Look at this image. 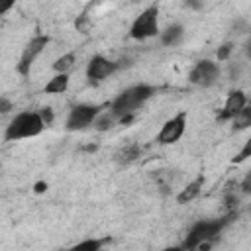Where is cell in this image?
<instances>
[{"instance_id":"ac0fdd59","label":"cell","mask_w":251,"mask_h":251,"mask_svg":"<svg viewBox=\"0 0 251 251\" xmlns=\"http://www.w3.org/2000/svg\"><path fill=\"white\" fill-rule=\"evenodd\" d=\"M114 124H116V118H114L110 112H100V116L94 120V127H96L98 131H106V129H110Z\"/></svg>"},{"instance_id":"52a82bcc","label":"cell","mask_w":251,"mask_h":251,"mask_svg":"<svg viewBox=\"0 0 251 251\" xmlns=\"http://www.w3.org/2000/svg\"><path fill=\"white\" fill-rule=\"evenodd\" d=\"M49 45V35H35L31 37V41L24 47L22 55H20V61H18V73L22 76H27L31 73V67L33 63L37 61V57L43 53V49Z\"/></svg>"},{"instance_id":"277c9868","label":"cell","mask_w":251,"mask_h":251,"mask_svg":"<svg viewBox=\"0 0 251 251\" xmlns=\"http://www.w3.org/2000/svg\"><path fill=\"white\" fill-rule=\"evenodd\" d=\"M157 33H159V8L153 4L135 16V20L129 25V37L135 41H145L149 37H155Z\"/></svg>"},{"instance_id":"44dd1931","label":"cell","mask_w":251,"mask_h":251,"mask_svg":"<svg viewBox=\"0 0 251 251\" xmlns=\"http://www.w3.org/2000/svg\"><path fill=\"white\" fill-rule=\"evenodd\" d=\"M88 25H90V20H88V16H78L76 18V22H75V27L78 29V31H82V33H86L88 31Z\"/></svg>"},{"instance_id":"7402d4cb","label":"cell","mask_w":251,"mask_h":251,"mask_svg":"<svg viewBox=\"0 0 251 251\" xmlns=\"http://www.w3.org/2000/svg\"><path fill=\"white\" fill-rule=\"evenodd\" d=\"M12 8H14V0H0V16L10 12Z\"/></svg>"},{"instance_id":"8992f818","label":"cell","mask_w":251,"mask_h":251,"mask_svg":"<svg viewBox=\"0 0 251 251\" xmlns=\"http://www.w3.org/2000/svg\"><path fill=\"white\" fill-rule=\"evenodd\" d=\"M186 124H188V114L184 112V110H180V112H176L175 116H171L163 126H161V129H159V133H157V143L159 145H173V143H176L182 135H184V131H186Z\"/></svg>"},{"instance_id":"cb8c5ba5","label":"cell","mask_w":251,"mask_h":251,"mask_svg":"<svg viewBox=\"0 0 251 251\" xmlns=\"http://www.w3.org/2000/svg\"><path fill=\"white\" fill-rule=\"evenodd\" d=\"M249 149H251V145L247 143V145H245V149H243V151L237 155V159H235V161H245V159L249 157Z\"/></svg>"},{"instance_id":"5bb4252c","label":"cell","mask_w":251,"mask_h":251,"mask_svg":"<svg viewBox=\"0 0 251 251\" xmlns=\"http://www.w3.org/2000/svg\"><path fill=\"white\" fill-rule=\"evenodd\" d=\"M75 63H76V53H75V51L63 53L61 57L55 59L53 71H55V75H69V73L75 69Z\"/></svg>"},{"instance_id":"7a4b0ae2","label":"cell","mask_w":251,"mask_h":251,"mask_svg":"<svg viewBox=\"0 0 251 251\" xmlns=\"http://www.w3.org/2000/svg\"><path fill=\"white\" fill-rule=\"evenodd\" d=\"M45 129V124L41 122L39 114L33 110H24L18 112L6 126L4 139L6 141H22L29 137H37Z\"/></svg>"},{"instance_id":"ba28073f","label":"cell","mask_w":251,"mask_h":251,"mask_svg":"<svg viewBox=\"0 0 251 251\" xmlns=\"http://www.w3.org/2000/svg\"><path fill=\"white\" fill-rule=\"evenodd\" d=\"M220 78V65L212 59H202L198 61L190 75H188V80L196 86H202V88H208L212 84H216V80Z\"/></svg>"},{"instance_id":"484cf974","label":"cell","mask_w":251,"mask_h":251,"mask_svg":"<svg viewBox=\"0 0 251 251\" xmlns=\"http://www.w3.org/2000/svg\"><path fill=\"white\" fill-rule=\"evenodd\" d=\"M163 251H184L180 245H169V247H165Z\"/></svg>"},{"instance_id":"6da1fadb","label":"cell","mask_w":251,"mask_h":251,"mask_svg":"<svg viewBox=\"0 0 251 251\" xmlns=\"http://www.w3.org/2000/svg\"><path fill=\"white\" fill-rule=\"evenodd\" d=\"M155 92H157V88L151 86V84H145V82L127 86L126 90H122V92L112 100L108 112L116 118V122L122 120V118H127V116H135V112H137L141 106H145V102H147L149 98H153Z\"/></svg>"},{"instance_id":"8fae6325","label":"cell","mask_w":251,"mask_h":251,"mask_svg":"<svg viewBox=\"0 0 251 251\" xmlns=\"http://www.w3.org/2000/svg\"><path fill=\"white\" fill-rule=\"evenodd\" d=\"M202 186H204V176L200 175V176H196L192 182H188V184L178 192L176 202H178V204H188V202H192V200L202 192Z\"/></svg>"},{"instance_id":"30bf717a","label":"cell","mask_w":251,"mask_h":251,"mask_svg":"<svg viewBox=\"0 0 251 251\" xmlns=\"http://www.w3.org/2000/svg\"><path fill=\"white\" fill-rule=\"evenodd\" d=\"M247 108V94L243 92V90H231L229 94H227V98H226V104H224V108H222V112H220V120H233L241 110H245Z\"/></svg>"},{"instance_id":"4fadbf2b","label":"cell","mask_w":251,"mask_h":251,"mask_svg":"<svg viewBox=\"0 0 251 251\" xmlns=\"http://www.w3.org/2000/svg\"><path fill=\"white\" fill-rule=\"evenodd\" d=\"M69 84H71V75H53L47 80V84L43 86V92L45 94H63V92H67Z\"/></svg>"},{"instance_id":"d6986e66","label":"cell","mask_w":251,"mask_h":251,"mask_svg":"<svg viewBox=\"0 0 251 251\" xmlns=\"http://www.w3.org/2000/svg\"><path fill=\"white\" fill-rule=\"evenodd\" d=\"M37 114H39L41 122L45 124V127H47V126H51V124H53V120H55V114H53V108H51V106H43Z\"/></svg>"},{"instance_id":"9c48e42d","label":"cell","mask_w":251,"mask_h":251,"mask_svg":"<svg viewBox=\"0 0 251 251\" xmlns=\"http://www.w3.org/2000/svg\"><path fill=\"white\" fill-rule=\"evenodd\" d=\"M118 71V63L110 61L108 57L104 55H94L90 57L88 65H86V76L92 80V82H102L106 80L110 75H114Z\"/></svg>"},{"instance_id":"ffe728a7","label":"cell","mask_w":251,"mask_h":251,"mask_svg":"<svg viewBox=\"0 0 251 251\" xmlns=\"http://www.w3.org/2000/svg\"><path fill=\"white\" fill-rule=\"evenodd\" d=\"M231 51H233V43H224L220 49H218V53H216V57H218V61H227L229 59V55H231Z\"/></svg>"},{"instance_id":"e0dca14e","label":"cell","mask_w":251,"mask_h":251,"mask_svg":"<svg viewBox=\"0 0 251 251\" xmlns=\"http://www.w3.org/2000/svg\"><path fill=\"white\" fill-rule=\"evenodd\" d=\"M231 124H233V129H247V127L251 126V110H249V108L241 110V112L231 120Z\"/></svg>"},{"instance_id":"5b68a950","label":"cell","mask_w":251,"mask_h":251,"mask_svg":"<svg viewBox=\"0 0 251 251\" xmlns=\"http://www.w3.org/2000/svg\"><path fill=\"white\" fill-rule=\"evenodd\" d=\"M100 112H102V106H98V104H76L69 110L65 126L69 131H82L94 124V120L100 116Z\"/></svg>"},{"instance_id":"3957f363","label":"cell","mask_w":251,"mask_h":251,"mask_svg":"<svg viewBox=\"0 0 251 251\" xmlns=\"http://www.w3.org/2000/svg\"><path fill=\"white\" fill-rule=\"evenodd\" d=\"M227 224V218H220V220H200V222H196L192 227H190V231H188V235H186V239H184V243L180 245L184 251H192L196 245H200V243H204V241H214L218 235H220V231L224 229V226Z\"/></svg>"},{"instance_id":"9a60e30c","label":"cell","mask_w":251,"mask_h":251,"mask_svg":"<svg viewBox=\"0 0 251 251\" xmlns=\"http://www.w3.org/2000/svg\"><path fill=\"white\" fill-rule=\"evenodd\" d=\"M139 155H141L139 145H137V143H127V145H124V147L116 153V159H118V163H122V165H129V163L137 161Z\"/></svg>"},{"instance_id":"7c38bea8","label":"cell","mask_w":251,"mask_h":251,"mask_svg":"<svg viewBox=\"0 0 251 251\" xmlns=\"http://www.w3.org/2000/svg\"><path fill=\"white\" fill-rule=\"evenodd\" d=\"M161 35V43L167 47H175L182 41L184 37V27L180 24H171L169 27H165V31H159Z\"/></svg>"},{"instance_id":"2e32d148","label":"cell","mask_w":251,"mask_h":251,"mask_svg":"<svg viewBox=\"0 0 251 251\" xmlns=\"http://www.w3.org/2000/svg\"><path fill=\"white\" fill-rule=\"evenodd\" d=\"M106 243V239H98V237H88L82 239L71 247H67L65 251H102V245Z\"/></svg>"},{"instance_id":"d4e9b609","label":"cell","mask_w":251,"mask_h":251,"mask_svg":"<svg viewBox=\"0 0 251 251\" xmlns=\"http://www.w3.org/2000/svg\"><path fill=\"white\" fill-rule=\"evenodd\" d=\"M45 190H47V182H43V180L35 182V192H37V194H41V192H45Z\"/></svg>"},{"instance_id":"603a6c76","label":"cell","mask_w":251,"mask_h":251,"mask_svg":"<svg viewBox=\"0 0 251 251\" xmlns=\"http://www.w3.org/2000/svg\"><path fill=\"white\" fill-rule=\"evenodd\" d=\"M10 110H12V102H10L8 98H0V112L6 114V112H10Z\"/></svg>"}]
</instances>
